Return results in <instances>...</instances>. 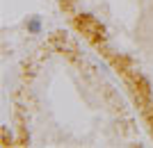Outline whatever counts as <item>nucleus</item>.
<instances>
[{
    "label": "nucleus",
    "instance_id": "f257e3e1",
    "mask_svg": "<svg viewBox=\"0 0 153 148\" xmlns=\"http://www.w3.org/2000/svg\"><path fill=\"white\" fill-rule=\"evenodd\" d=\"M27 32H32V34L41 32V18H39V16H32V18L27 21Z\"/></svg>",
    "mask_w": 153,
    "mask_h": 148
}]
</instances>
